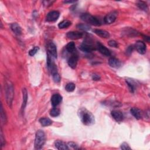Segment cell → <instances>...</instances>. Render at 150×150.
Instances as JSON below:
<instances>
[{"instance_id":"7402d4cb","label":"cell","mask_w":150,"mask_h":150,"mask_svg":"<svg viewBox=\"0 0 150 150\" xmlns=\"http://www.w3.org/2000/svg\"><path fill=\"white\" fill-rule=\"evenodd\" d=\"M66 49L67 51L72 55H73V54H75V53H76V46H75V44L73 42H69V44L66 45Z\"/></svg>"},{"instance_id":"d4e9b609","label":"cell","mask_w":150,"mask_h":150,"mask_svg":"<svg viewBox=\"0 0 150 150\" xmlns=\"http://www.w3.org/2000/svg\"><path fill=\"white\" fill-rule=\"evenodd\" d=\"M137 6L141 10H143V11H147L148 9V7L147 4L143 1L138 2Z\"/></svg>"},{"instance_id":"ffe728a7","label":"cell","mask_w":150,"mask_h":150,"mask_svg":"<svg viewBox=\"0 0 150 150\" xmlns=\"http://www.w3.org/2000/svg\"><path fill=\"white\" fill-rule=\"evenodd\" d=\"M55 147L59 150H68L69 149L68 145L66 144L64 142L60 141V140H57L55 142Z\"/></svg>"},{"instance_id":"e0dca14e","label":"cell","mask_w":150,"mask_h":150,"mask_svg":"<svg viewBox=\"0 0 150 150\" xmlns=\"http://www.w3.org/2000/svg\"><path fill=\"white\" fill-rule=\"evenodd\" d=\"M23 99L22 106H21V112L24 113L28 101V92L27 89L25 88L23 89Z\"/></svg>"},{"instance_id":"f35d334b","label":"cell","mask_w":150,"mask_h":150,"mask_svg":"<svg viewBox=\"0 0 150 150\" xmlns=\"http://www.w3.org/2000/svg\"><path fill=\"white\" fill-rule=\"evenodd\" d=\"M75 1H65V3H74Z\"/></svg>"},{"instance_id":"9c48e42d","label":"cell","mask_w":150,"mask_h":150,"mask_svg":"<svg viewBox=\"0 0 150 150\" xmlns=\"http://www.w3.org/2000/svg\"><path fill=\"white\" fill-rule=\"evenodd\" d=\"M135 48L136 49V50H137V52L140 53V54H145V52H146V50H147V48H146V45L145 44V43L140 41V40H138L136 42V44L135 45Z\"/></svg>"},{"instance_id":"9a60e30c","label":"cell","mask_w":150,"mask_h":150,"mask_svg":"<svg viewBox=\"0 0 150 150\" xmlns=\"http://www.w3.org/2000/svg\"><path fill=\"white\" fill-rule=\"evenodd\" d=\"M112 116L117 122H121L123 120L124 116L123 113L119 110H113L111 113Z\"/></svg>"},{"instance_id":"74e56055","label":"cell","mask_w":150,"mask_h":150,"mask_svg":"<svg viewBox=\"0 0 150 150\" xmlns=\"http://www.w3.org/2000/svg\"><path fill=\"white\" fill-rule=\"evenodd\" d=\"M133 48H134L133 46L128 47V49H127V53H130H130H131L132 52H133Z\"/></svg>"},{"instance_id":"52a82bcc","label":"cell","mask_w":150,"mask_h":150,"mask_svg":"<svg viewBox=\"0 0 150 150\" xmlns=\"http://www.w3.org/2000/svg\"><path fill=\"white\" fill-rule=\"evenodd\" d=\"M80 49L84 52H91L95 49L94 47L90 42H84L79 47Z\"/></svg>"},{"instance_id":"ba28073f","label":"cell","mask_w":150,"mask_h":150,"mask_svg":"<svg viewBox=\"0 0 150 150\" xmlns=\"http://www.w3.org/2000/svg\"><path fill=\"white\" fill-rule=\"evenodd\" d=\"M60 16V14L57 11H52L49 13L46 16V19L48 22H55L57 21Z\"/></svg>"},{"instance_id":"277c9868","label":"cell","mask_w":150,"mask_h":150,"mask_svg":"<svg viewBox=\"0 0 150 150\" xmlns=\"http://www.w3.org/2000/svg\"><path fill=\"white\" fill-rule=\"evenodd\" d=\"M80 18L83 21H84V22H86L89 24H90L94 26H96V27L100 26L101 25L99 20L97 18H96L95 17L92 15L91 14H87V13L83 14L80 16Z\"/></svg>"},{"instance_id":"836d02e7","label":"cell","mask_w":150,"mask_h":150,"mask_svg":"<svg viewBox=\"0 0 150 150\" xmlns=\"http://www.w3.org/2000/svg\"><path fill=\"white\" fill-rule=\"evenodd\" d=\"M53 80H54L56 83H59L60 80V77L59 76V73L56 74H55V75H53Z\"/></svg>"},{"instance_id":"603a6c76","label":"cell","mask_w":150,"mask_h":150,"mask_svg":"<svg viewBox=\"0 0 150 150\" xmlns=\"http://www.w3.org/2000/svg\"><path fill=\"white\" fill-rule=\"evenodd\" d=\"M39 122L40 124L44 127L49 126L52 124V121L49 118H41L39 120Z\"/></svg>"},{"instance_id":"d6986e66","label":"cell","mask_w":150,"mask_h":150,"mask_svg":"<svg viewBox=\"0 0 150 150\" xmlns=\"http://www.w3.org/2000/svg\"><path fill=\"white\" fill-rule=\"evenodd\" d=\"M94 33L103 38H109L110 37V34L108 31L102 29H95L94 30Z\"/></svg>"},{"instance_id":"2e32d148","label":"cell","mask_w":150,"mask_h":150,"mask_svg":"<svg viewBox=\"0 0 150 150\" xmlns=\"http://www.w3.org/2000/svg\"><path fill=\"white\" fill-rule=\"evenodd\" d=\"M109 65L113 68H119L121 66L120 61L115 58H110L109 60Z\"/></svg>"},{"instance_id":"8d00e7d4","label":"cell","mask_w":150,"mask_h":150,"mask_svg":"<svg viewBox=\"0 0 150 150\" xmlns=\"http://www.w3.org/2000/svg\"><path fill=\"white\" fill-rule=\"evenodd\" d=\"M92 79L93 80H99L100 79V77L99 75L97 74H93L92 75Z\"/></svg>"},{"instance_id":"d590c367","label":"cell","mask_w":150,"mask_h":150,"mask_svg":"<svg viewBox=\"0 0 150 150\" xmlns=\"http://www.w3.org/2000/svg\"><path fill=\"white\" fill-rule=\"evenodd\" d=\"M5 144V138H4V135H3V131H2V130H1V147H3V146H4Z\"/></svg>"},{"instance_id":"6da1fadb","label":"cell","mask_w":150,"mask_h":150,"mask_svg":"<svg viewBox=\"0 0 150 150\" xmlns=\"http://www.w3.org/2000/svg\"><path fill=\"white\" fill-rule=\"evenodd\" d=\"M80 117L82 123L86 125H91L94 123V115L85 109H82L79 112Z\"/></svg>"},{"instance_id":"4dcf8cb0","label":"cell","mask_w":150,"mask_h":150,"mask_svg":"<svg viewBox=\"0 0 150 150\" xmlns=\"http://www.w3.org/2000/svg\"><path fill=\"white\" fill-rule=\"evenodd\" d=\"M39 50V48L38 46H35L34 48L31 49L29 51V55L31 56H33L38 52Z\"/></svg>"},{"instance_id":"30bf717a","label":"cell","mask_w":150,"mask_h":150,"mask_svg":"<svg viewBox=\"0 0 150 150\" xmlns=\"http://www.w3.org/2000/svg\"><path fill=\"white\" fill-rule=\"evenodd\" d=\"M78 62V56L77 53L72 55V56L68 59V63L69 66L72 69H75L77 66Z\"/></svg>"},{"instance_id":"484cf974","label":"cell","mask_w":150,"mask_h":150,"mask_svg":"<svg viewBox=\"0 0 150 150\" xmlns=\"http://www.w3.org/2000/svg\"><path fill=\"white\" fill-rule=\"evenodd\" d=\"M75 88H76V86L73 83H69L66 84L65 89L68 92H72L74 90Z\"/></svg>"},{"instance_id":"4fadbf2b","label":"cell","mask_w":150,"mask_h":150,"mask_svg":"<svg viewBox=\"0 0 150 150\" xmlns=\"http://www.w3.org/2000/svg\"><path fill=\"white\" fill-rule=\"evenodd\" d=\"M62 101V96L59 94H54L51 98V104L53 107H56L58 106Z\"/></svg>"},{"instance_id":"83f0119b","label":"cell","mask_w":150,"mask_h":150,"mask_svg":"<svg viewBox=\"0 0 150 150\" xmlns=\"http://www.w3.org/2000/svg\"><path fill=\"white\" fill-rule=\"evenodd\" d=\"M60 112V110L57 109V108H53L50 111V115L52 116V117H58L59 115Z\"/></svg>"},{"instance_id":"ac0fdd59","label":"cell","mask_w":150,"mask_h":150,"mask_svg":"<svg viewBox=\"0 0 150 150\" xmlns=\"http://www.w3.org/2000/svg\"><path fill=\"white\" fill-rule=\"evenodd\" d=\"M11 29L13 33L19 36L22 34V29L17 23H13L11 25Z\"/></svg>"},{"instance_id":"cb8c5ba5","label":"cell","mask_w":150,"mask_h":150,"mask_svg":"<svg viewBox=\"0 0 150 150\" xmlns=\"http://www.w3.org/2000/svg\"><path fill=\"white\" fill-rule=\"evenodd\" d=\"M71 25H72V23L70 21H68V20H64L59 24L58 27L60 29H65V28H67L69 27Z\"/></svg>"},{"instance_id":"44dd1931","label":"cell","mask_w":150,"mask_h":150,"mask_svg":"<svg viewBox=\"0 0 150 150\" xmlns=\"http://www.w3.org/2000/svg\"><path fill=\"white\" fill-rule=\"evenodd\" d=\"M131 114L137 120H140L142 118V113L141 110L135 108H133L130 110Z\"/></svg>"},{"instance_id":"5b68a950","label":"cell","mask_w":150,"mask_h":150,"mask_svg":"<svg viewBox=\"0 0 150 150\" xmlns=\"http://www.w3.org/2000/svg\"><path fill=\"white\" fill-rule=\"evenodd\" d=\"M47 65L48 69L50 73L52 74V76L58 73L57 66L56 64L55 63L54 61L53 60V57L50 56L48 53V57H47Z\"/></svg>"},{"instance_id":"4316f807","label":"cell","mask_w":150,"mask_h":150,"mask_svg":"<svg viewBox=\"0 0 150 150\" xmlns=\"http://www.w3.org/2000/svg\"><path fill=\"white\" fill-rule=\"evenodd\" d=\"M126 82L128 86V87H129V89H130L131 92L134 93L135 90V83L133 82H132L131 80H127Z\"/></svg>"},{"instance_id":"7a4b0ae2","label":"cell","mask_w":150,"mask_h":150,"mask_svg":"<svg viewBox=\"0 0 150 150\" xmlns=\"http://www.w3.org/2000/svg\"><path fill=\"white\" fill-rule=\"evenodd\" d=\"M46 141V136L45 133L42 130H38L35 135V148L37 149H41L44 145Z\"/></svg>"},{"instance_id":"1f68e13d","label":"cell","mask_w":150,"mask_h":150,"mask_svg":"<svg viewBox=\"0 0 150 150\" xmlns=\"http://www.w3.org/2000/svg\"><path fill=\"white\" fill-rule=\"evenodd\" d=\"M108 44L110 46L113 47V48H118V46H119V44H118V43L116 41L113 40H110L108 43Z\"/></svg>"},{"instance_id":"3957f363","label":"cell","mask_w":150,"mask_h":150,"mask_svg":"<svg viewBox=\"0 0 150 150\" xmlns=\"http://www.w3.org/2000/svg\"><path fill=\"white\" fill-rule=\"evenodd\" d=\"M6 100L8 106L11 107L12 103L14 99V90L13 84L10 82H8L6 84Z\"/></svg>"},{"instance_id":"f1b7e54d","label":"cell","mask_w":150,"mask_h":150,"mask_svg":"<svg viewBox=\"0 0 150 150\" xmlns=\"http://www.w3.org/2000/svg\"><path fill=\"white\" fill-rule=\"evenodd\" d=\"M77 28L78 29H79L80 30L83 31H89L90 29V28L89 25H88L86 24H79L77 25Z\"/></svg>"},{"instance_id":"7c38bea8","label":"cell","mask_w":150,"mask_h":150,"mask_svg":"<svg viewBox=\"0 0 150 150\" xmlns=\"http://www.w3.org/2000/svg\"><path fill=\"white\" fill-rule=\"evenodd\" d=\"M117 18V13L115 12L111 13L107 15L104 19V23L107 24H111L114 23Z\"/></svg>"},{"instance_id":"e575fe53","label":"cell","mask_w":150,"mask_h":150,"mask_svg":"<svg viewBox=\"0 0 150 150\" xmlns=\"http://www.w3.org/2000/svg\"><path fill=\"white\" fill-rule=\"evenodd\" d=\"M68 146H70L71 148H72L73 149H79V148L78 147V145H77L76 144L73 143V142H69L68 144Z\"/></svg>"},{"instance_id":"5bb4252c","label":"cell","mask_w":150,"mask_h":150,"mask_svg":"<svg viewBox=\"0 0 150 150\" xmlns=\"http://www.w3.org/2000/svg\"><path fill=\"white\" fill-rule=\"evenodd\" d=\"M97 47L99 51L102 53V55L106 56H109L111 55V52L108 48H107L105 46L101 44L100 43L98 42L97 44Z\"/></svg>"},{"instance_id":"d6a6232c","label":"cell","mask_w":150,"mask_h":150,"mask_svg":"<svg viewBox=\"0 0 150 150\" xmlns=\"http://www.w3.org/2000/svg\"><path fill=\"white\" fill-rule=\"evenodd\" d=\"M121 148L122 149H124V150H127V149H131V148L130 147V146L128 145V144L126 143H123L121 145Z\"/></svg>"},{"instance_id":"8fae6325","label":"cell","mask_w":150,"mask_h":150,"mask_svg":"<svg viewBox=\"0 0 150 150\" xmlns=\"http://www.w3.org/2000/svg\"><path fill=\"white\" fill-rule=\"evenodd\" d=\"M83 36V34L82 33H80V32H78V31L69 32V33H68L66 34V37L69 39H72V40L79 39L82 38Z\"/></svg>"},{"instance_id":"8992f818","label":"cell","mask_w":150,"mask_h":150,"mask_svg":"<svg viewBox=\"0 0 150 150\" xmlns=\"http://www.w3.org/2000/svg\"><path fill=\"white\" fill-rule=\"evenodd\" d=\"M46 48L48 50V53L53 58H57L58 53H57V49L55 44L52 41H49L48 42Z\"/></svg>"},{"instance_id":"f546056e","label":"cell","mask_w":150,"mask_h":150,"mask_svg":"<svg viewBox=\"0 0 150 150\" xmlns=\"http://www.w3.org/2000/svg\"><path fill=\"white\" fill-rule=\"evenodd\" d=\"M1 120L4 124H5L7 122V116L5 114V113L4 110L3 104H1Z\"/></svg>"}]
</instances>
